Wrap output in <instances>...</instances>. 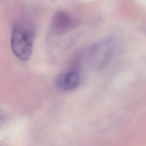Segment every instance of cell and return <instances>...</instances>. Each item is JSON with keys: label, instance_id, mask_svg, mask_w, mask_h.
<instances>
[{"label": "cell", "instance_id": "cell-1", "mask_svg": "<svg viewBox=\"0 0 146 146\" xmlns=\"http://www.w3.org/2000/svg\"><path fill=\"white\" fill-rule=\"evenodd\" d=\"M34 34V29L29 22H19L14 26L10 40L11 48L14 55L19 60L26 61L30 59Z\"/></svg>", "mask_w": 146, "mask_h": 146}, {"label": "cell", "instance_id": "cell-2", "mask_svg": "<svg viewBox=\"0 0 146 146\" xmlns=\"http://www.w3.org/2000/svg\"><path fill=\"white\" fill-rule=\"evenodd\" d=\"M75 25L74 19L68 13L60 10L56 12L50 22V32L52 34H64L73 28Z\"/></svg>", "mask_w": 146, "mask_h": 146}, {"label": "cell", "instance_id": "cell-3", "mask_svg": "<svg viewBox=\"0 0 146 146\" xmlns=\"http://www.w3.org/2000/svg\"><path fill=\"white\" fill-rule=\"evenodd\" d=\"M80 81L79 72L75 70L64 71L57 77L56 86L62 91H68L76 88Z\"/></svg>", "mask_w": 146, "mask_h": 146}]
</instances>
